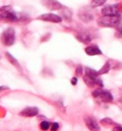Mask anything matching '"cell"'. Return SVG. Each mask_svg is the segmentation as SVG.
I'll use <instances>...</instances> for the list:
<instances>
[{
	"instance_id": "15",
	"label": "cell",
	"mask_w": 122,
	"mask_h": 131,
	"mask_svg": "<svg viewBox=\"0 0 122 131\" xmlns=\"http://www.w3.org/2000/svg\"><path fill=\"white\" fill-rule=\"evenodd\" d=\"M106 0H92L91 2V6L95 8V7L101 6V5H104Z\"/></svg>"
},
{
	"instance_id": "6",
	"label": "cell",
	"mask_w": 122,
	"mask_h": 131,
	"mask_svg": "<svg viewBox=\"0 0 122 131\" xmlns=\"http://www.w3.org/2000/svg\"><path fill=\"white\" fill-rule=\"evenodd\" d=\"M37 19L40 20V21H49V23H58L62 21V17H60L59 15L55 14H44L38 16Z\"/></svg>"
},
{
	"instance_id": "19",
	"label": "cell",
	"mask_w": 122,
	"mask_h": 131,
	"mask_svg": "<svg viewBox=\"0 0 122 131\" xmlns=\"http://www.w3.org/2000/svg\"><path fill=\"white\" fill-rule=\"evenodd\" d=\"M58 123H57V122H54L52 125L50 126V130L51 131H57L58 129Z\"/></svg>"
},
{
	"instance_id": "3",
	"label": "cell",
	"mask_w": 122,
	"mask_h": 131,
	"mask_svg": "<svg viewBox=\"0 0 122 131\" xmlns=\"http://www.w3.org/2000/svg\"><path fill=\"white\" fill-rule=\"evenodd\" d=\"M2 40L3 43L6 47L13 46L15 42V30L14 28H8L3 32L2 35Z\"/></svg>"
},
{
	"instance_id": "14",
	"label": "cell",
	"mask_w": 122,
	"mask_h": 131,
	"mask_svg": "<svg viewBox=\"0 0 122 131\" xmlns=\"http://www.w3.org/2000/svg\"><path fill=\"white\" fill-rule=\"evenodd\" d=\"M110 63H109V62H106V63L101 67V69L98 71V74L101 75V74H105V73H108L109 71H110Z\"/></svg>"
},
{
	"instance_id": "7",
	"label": "cell",
	"mask_w": 122,
	"mask_h": 131,
	"mask_svg": "<svg viewBox=\"0 0 122 131\" xmlns=\"http://www.w3.org/2000/svg\"><path fill=\"white\" fill-rule=\"evenodd\" d=\"M41 4L46 8L49 9L51 11L60 10L63 7V5L57 0H41Z\"/></svg>"
},
{
	"instance_id": "21",
	"label": "cell",
	"mask_w": 122,
	"mask_h": 131,
	"mask_svg": "<svg viewBox=\"0 0 122 131\" xmlns=\"http://www.w3.org/2000/svg\"><path fill=\"white\" fill-rule=\"evenodd\" d=\"M82 72H83V69L81 66H78V67L76 68V73L78 75H82Z\"/></svg>"
},
{
	"instance_id": "22",
	"label": "cell",
	"mask_w": 122,
	"mask_h": 131,
	"mask_svg": "<svg viewBox=\"0 0 122 131\" xmlns=\"http://www.w3.org/2000/svg\"><path fill=\"white\" fill-rule=\"evenodd\" d=\"M71 83H72V85H74V86H75V85H76V83H77V78H76V77H74V78L71 79Z\"/></svg>"
},
{
	"instance_id": "18",
	"label": "cell",
	"mask_w": 122,
	"mask_h": 131,
	"mask_svg": "<svg viewBox=\"0 0 122 131\" xmlns=\"http://www.w3.org/2000/svg\"><path fill=\"white\" fill-rule=\"evenodd\" d=\"M101 123L103 125H111L113 124V121L110 119V118H104L101 121Z\"/></svg>"
},
{
	"instance_id": "5",
	"label": "cell",
	"mask_w": 122,
	"mask_h": 131,
	"mask_svg": "<svg viewBox=\"0 0 122 131\" xmlns=\"http://www.w3.org/2000/svg\"><path fill=\"white\" fill-rule=\"evenodd\" d=\"M101 14L103 15H120L119 14V5H105L101 9Z\"/></svg>"
},
{
	"instance_id": "23",
	"label": "cell",
	"mask_w": 122,
	"mask_h": 131,
	"mask_svg": "<svg viewBox=\"0 0 122 131\" xmlns=\"http://www.w3.org/2000/svg\"><path fill=\"white\" fill-rule=\"evenodd\" d=\"M113 131H122V127L120 126H117L113 128Z\"/></svg>"
},
{
	"instance_id": "16",
	"label": "cell",
	"mask_w": 122,
	"mask_h": 131,
	"mask_svg": "<svg viewBox=\"0 0 122 131\" xmlns=\"http://www.w3.org/2000/svg\"><path fill=\"white\" fill-rule=\"evenodd\" d=\"M6 56H7V58L9 59V61H10V62H12L14 65H15L16 67H18V68H20V65H19V63H18V62L17 61L14 59V56H12V55L10 54V53H6Z\"/></svg>"
},
{
	"instance_id": "12",
	"label": "cell",
	"mask_w": 122,
	"mask_h": 131,
	"mask_svg": "<svg viewBox=\"0 0 122 131\" xmlns=\"http://www.w3.org/2000/svg\"><path fill=\"white\" fill-rule=\"evenodd\" d=\"M85 75L89 78L92 79H98V71H96L95 70L91 69V68H85Z\"/></svg>"
},
{
	"instance_id": "11",
	"label": "cell",
	"mask_w": 122,
	"mask_h": 131,
	"mask_svg": "<svg viewBox=\"0 0 122 131\" xmlns=\"http://www.w3.org/2000/svg\"><path fill=\"white\" fill-rule=\"evenodd\" d=\"M84 51L88 55H100L102 53L101 49L97 46H89V47H85Z\"/></svg>"
},
{
	"instance_id": "2",
	"label": "cell",
	"mask_w": 122,
	"mask_h": 131,
	"mask_svg": "<svg viewBox=\"0 0 122 131\" xmlns=\"http://www.w3.org/2000/svg\"><path fill=\"white\" fill-rule=\"evenodd\" d=\"M1 20L9 21H15L18 20V15L10 5H5L1 7Z\"/></svg>"
},
{
	"instance_id": "4",
	"label": "cell",
	"mask_w": 122,
	"mask_h": 131,
	"mask_svg": "<svg viewBox=\"0 0 122 131\" xmlns=\"http://www.w3.org/2000/svg\"><path fill=\"white\" fill-rule=\"evenodd\" d=\"M92 95L94 97H96V98H101L105 103H110L113 100L112 95L109 91H106V90H102V89L94 90L92 92Z\"/></svg>"
},
{
	"instance_id": "1",
	"label": "cell",
	"mask_w": 122,
	"mask_h": 131,
	"mask_svg": "<svg viewBox=\"0 0 122 131\" xmlns=\"http://www.w3.org/2000/svg\"><path fill=\"white\" fill-rule=\"evenodd\" d=\"M120 21V15H103L98 19L97 24L103 28H116Z\"/></svg>"
},
{
	"instance_id": "20",
	"label": "cell",
	"mask_w": 122,
	"mask_h": 131,
	"mask_svg": "<svg viewBox=\"0 0 122 131\" xmlns=\"http://www.w3.org/2000/svg\"><path fill=\"white\" fill-rule=\"evenodd\" d=\"M116 30L118 31V32H119L120 34H122V23H120L119 25H118L117 27H116Z\"/></svg>"
},
{
	"instance_id": "8",
	"label": "cell",
	"mask_w": 122,
	"mask_h": 131,
	"mask_svg": "<svg viewBox=\"0 0 122 131\" xmlns=\"http://www.w3.org/2000/svg\"><path fill=\"white\" fill-rule=\"evenodd\" d=\"M84 122H85L87 128L91 131H100V126L94 118L87 116L84 118Z\"/></svg>"
},
{
	"instance_id": "17",
	"label": "cell",
	"mask_w": 122,
	"mask_h": 131,
	"mask_svg": "<svg viewBox=\"0 0 122 131\" xmlns=\"http://www.w3.org/2000/svg\"><path fill=\"white\" fill-rule=\"evenodd\" d=\"M40 128H41L42 130H44V131H46V130H48L49 128H50V124H49L48 121H42L41 123H40Z\"/></svg>"
},
{
	"instance_id": "10",
	"label": "cell",
	"mask_w": 122,
	"mask_h": 131,
	"mask_svg": "<svg viewBox=\"0 0 122 131\" xmlns=\"http://www.w3.org/2000/svg\"><path fill=\"white\" fill-rule=\"evenodd\" d=\"M75 38H76V39L78 40V41H80L81 43L89 44V43H91V41H92L91 35L87 32H84V31L78 32L75 35Z\"/></svg>"
},
{
	"instance_id": "9",
	"label": "cell",
	"mask_w": 122,
	"mask_h": 131,
	"mask_svg": "<svg viewBox=\"0 0 122 131\" xmlns=\"http://www.w3.org/2000/svg\"><path fill=\"white\" fill-rule=\"evenodd\" d=\"M38 113L39 109L37 107H26L20 112V115L23 117H34Z\"/></svg>"
},
{
	"instance_id": "13",
	"label": "cell",
	"mask_w": 122,
	"mask_h": 131,
	"mask_svg": "<svg viewBox=\"0 0 122 131\" xmlns=\"http://www.w3.org/2000/svg\"><path fill=\"white\" fill-rule=\"evenodd\" d=\"M79 18L82 20L83 21L84 23H89L90 21L93 20V15L92 14H86V13H84V14H79Z\"/></svg>"
}]
</instances>
